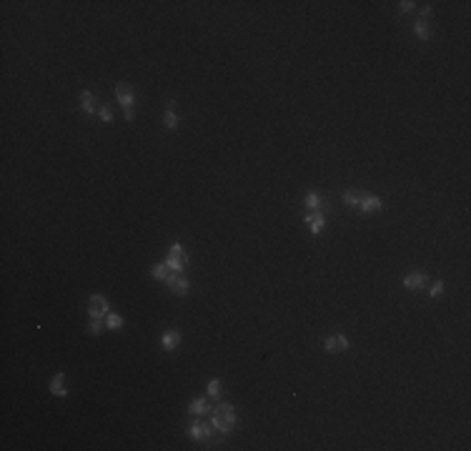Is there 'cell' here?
<instances>
[{
  "mask_svg": "<svg viewBox=\"0 0 471 451\" xmlns=\"http://www.w3.org/2000/svg\"><path fill=\"white\" fill-rule=\"evenodd\" d=\"M111 313V304H108V298L105 296H100V293H93L91 296V301H88V316L91 318H105Z\"/></svg>",
  "mask_w": 471,
  "mask_h": 451,
  "instance_id": "4",
  "label": "cell"
},
{
  "mask_svg": "<svg viewBox=\"0 0 471 451\" xmlns=\"http://www.w3.org/2000/svg\"><path fill=\"white\" fill-rule=\"evenodd\" d=\"M178 343H181V333L176 331V329L163 331V336H161V346H163V351H176V349H178Z\"/></svg>",
  "mask_w": 471,
  "mask_h": 451,
  "instance_id": "11",
  "label": "cell"
},
{
  "mask_svg": "<svg viewBox=\"0 0 471 451\" xmlns=\"http://www.w3.org/2000/svg\"><path fill=\"white\" fill-rule=\"evenodd\" d=\"M414 35H416L419 40L429 43V40H431V28H429V23H426V20H416V23H414Z\"/></svg>",
  "mask_w": 471,
  "mask_h": 451,
  "instance_id": "15",
  "label": "cell"
},
{
  "mask_svg": "<svg viewBox=\"0 0 471 451\" xmlns=\"http://www.w3.org/2000/svg\"><path fill=\"white\" fill-rule=\"evenodd\" d=\"M50 394L58 396V399H66L68 396V389H66V374L58 371L53 379H50Z\"/></svg>",
  "mask_w": 471,
  "mask_h": 451,
  "instance_id": "10",
  "label": "cell"
},
{
  "mask_svg": "<svg viewBox=\"0 0 471 451\" xmlns=\"http://www.w3.org/2000/svg\"><path fill=\"white\" fill-rule=\"evenodd\" d=\"M98 116H100L103 123H111V120H113V111H111V105H100V108H98Z\"/></svg>",
  "mask_w": 471,
  "mask_h": 451,
  "instance_id": "24",
  "label": "cell"
},
{
  "mask_svg": "<svg viewBox=\"0 0 471 451\" xmlns=\"http://www.w3.org/2000/svg\"><path fill=\"white\" fill-rule=\"evenodd\" d=\"M429 296L431 298H439V296H444V281L439 278V281H434V284L429 286Z\"/></svg>",
  "mask_w": 471,
  "mask_h": 451,
  "instance_id": "23",
  "label": "cell"
},
{
  "mask_svg": "<svg viewBox=\"0 0 471 451\" xmlns=\"http://www.w3.org/2000/svg\"><path fill=\"white\" fill-rule=\"evenodd\" d=\"M304 221L308 223V228H311V233H313V236L324 233V228H326V216L321 213V211H308Z\"/></svg>",
  "mask_w": 471,
  "mask_h": 451,
  "instance_id": "9",
  "label": "cell"
},
{
  "mask_svg": "<svg viewBox=\"0 0 471 451\" xmlns=\"http://www.w3.org/2000/svg\"><path fill=\"white\" fill-rule=\"evenodd\" d=\"M208 411H211V406H208V399H206V396H198V399H193L188 404L190 416H203V414H208Z\"/></svg>",
  "mask_w": 471,
  "mask_h": 451,
  "instance_id": "13",
  "label": "cell"
},
{
  "mask_svg": "<svg viewBox=\"0 0 471 451\" xmlns=\"http://www.w3.org/2000/svg\"><path fill=\"white\" fill-rule=\"evenodd\" d=\"M208 399H213V401H218V399H221V381L218 379L208 381Z\"/></svg>",
  "mask_w": 471,
  "mask_h": 451,
  "instance_id": "21",
  "label": "cell"
},
{
  "mask_svg": "<svg viewBox=\"0 0 471 451\" xmlns=\"http://www.w3.org/2000/svg\"><path fill=\"white\" fill-rule=\"evenodd\" d=\"M178 123H181V118H178L176 108H168V111H165V116H163L165 131H176V128H178Z\"/></svg>",
  "mask_w": 471,
  "mask_h": 451,
  "instance_id": "16",
  "label": "cell"
},
{
  "mask_svg": "<svg viewBox=\"0 0 471 451\" xmlns=\"http://www.w3.org/2000/svg\"><path fill=\"white\" fill-rule=\"evenodd\" d=\"M116 100H118V105L123 108V118H125V123H133V120H136V116H133L136 91H133L128 83H116Z\"/></svg>",
  "mask_w": 471,
  "mask_h": 451,
  "instance_id": "2",
  "label": "cell"
},
{
  "mask_svg": "<svg viewBox=\"0 0 471 451\" xmlns=\"http://www.w3.org/2000/svg\"><path fill=\"white\" fill-rule=\"evenodd\" d=\"M80 111L85 116H95V93L93 91H80Z\"/></svg>",
  "mask_w": 471,
  "mask_h": 451,
  "instance_id": "12",
  "label": "cell"
},
{
  "mask_svg": "<svg viewBox=\"0 0 471 451\" xmlns=\"http://www.w3.org/2000/svg\"><path fill=\"white\" fill-rule=\"evenodd\" d=\"M188 436L193 439V441L213 444V439H216V428H213V424L201 421V416H193V421H190V426H188Z\"/></svg>",
  "mask_w": 471,
  "mask_h": 451,
  "instance_id": "3",
  "label": "cell"
},
{
  "mask_svg": "<svg viewBox=\"0 0 471 451\" xmlns=\"http://www.w3.org/2000/svg\"><path fill=\"white\" fill-rule=\"evenodd\" d=\"M105 329H108V331H120V329H123V316L111 311V313L105 316Z\"/></svg>",
  "mask_w": 471,
  "mask_h": 451,
  "instance_id": "17",
  "label": "cell"
},
{
  "mask_svg": "<svg viewBox=\"0 0 471 451\" xmlns=\"http://www.w3.org/2000/svg\"><path fill=\"white\" fill-rule=\"evenodd\" d=\"M304 206H306V211H321L324 198H321L316 190H311V193H306V198H304Z\"/></svg>",
  "mask_w": 471,
  "mask_h": 451,
  "instance_id": "14",
  "label": "cell"
},
{
  "mask_svg": "<svg viewBox=\"0 0 471 451\" xmlns=\"http://www.w3.org/2000/svg\"><path fill=\"white\" fill-rule=\"evenodd\" d=\"M211 424H213V428H216V434L228 436V434L236 428V424H238V411H236V406L226 404V401L216 404L211 411Z\"/></svg>",
  "mask_w": 471,
  "mask_h": 451,
  "instance_id": "1",
  "label": "cell"
},
{
  "mask_svg": "<svg viewBox=\"0 0 471 451\" xmlns=\"http://www.w3.org/2000/svg\"><path fill=\"white\" fill-rule=\"evenodd\" d=\"M361 213H378L383 206H381V198L374 196V193H361V201H358V206H356Z\"/></svg>",
  "mask_w": 471,
  "mask_h": 451,
  "instance_id": "7",
  "label": "cell"
},
{
  "mask_svg": "<svg viewBox=\"0 0 471 451\" xmlns=\"http://www.w3.org/2000/svg\"><path fill=\"white\" fill-rule=\"evenodd\" d=\"M165 284L170 288V293H176V296H188L190 281L183 276V273H170V276L165 278Z\"/></svg>",
  "mask_w": 471,
  "mask_h": 451,
  "instance_id": "5",
  "label": "cell"
},
{
  "mask_svg": "<svg viewBox=\"0 0 471 451\" xmlns=\"http://www.w3.org/2000/svg\"><path fill=\"white\" fill-rule=\"evenodd\" d=\"M426 284H429V276L421 273V271H411L403 276V288L406 291H424Z\"/></svg>",
  "mask_w": 471,
  "mask_h": 451,
  "instance_id": "6",
  "label": "cell"
},
{
  "mask_svg": "<svg viewBox=\"0 0 471 451\" xmlns=\"http://www.w3.org/2000/svg\"><path fill=\"white\" fill-rule=\"evenodd\" d=\"M429 15H431V5H424L421 8V18H429Z\"/></svg>",
  "mask_w": 471,
  "mask_h": 451,
  "instance_id": "26",
  "label": "cell"
},
{
  "mask_svg": "<svg viewBox=\"0 0 471 451\" xmlns=\"http://www.w3.org/2000/svg\"><path fill=\"white\" fill-rule=\"evenodd\" d=\"M358 201H361V193H358V190H346V193H344V203H346V206H351V208H356V206H358Z\"/></svg>",
  "mask_w": 471,
  "mask_h": 451,
  "instance_id": "20",
  "label": "cell"
},
{
  "mask_svg": "<svg viewBox=\"0 0 471 451\" xmlns=\"http://www.w3.org/2000/svg\"><path fill=\"white\" fill-rule=\"evenodd\" d=\"M170 273H173V271H170V268L165 266V261H163V263H156V266L151 268V276H153L156 281H165V278H168Z\"/></svg>",
  "mask_w": 471,
  "mask_h": 451,
  "instance_id": "18",
  "label": "cell"
},
{
  "mask_svg": "<svg viewBox=\"0 0 471 451\" xmlns=\"http://www.w3.org/2000/svg\"><path fill=\"white\" fill-rule=\"evenodd\" d=\"M168 256H173V259H178L181 263H186V266H188V253L183 251V246H181V243H173V246H170V251H168Z\"/></svg>",
  "mask_w": 471,
  "mask_h": 451,
  "instance_id": "19",
  "label": "cell"
},
{
  "mask_svg": "<svg viewBox=\"0 0 471 451\" xmlns=\"http://www.w3.org/2000/svg\"><path fill=\"white\" fill-rule=\"evenodd\" d=\"M324 349H326L329 354H344V351L349 349V338H346L344 333H336V336H329V338L324 341Z\"/></svg>",
  "mask_w": 471,
  "mask_h": 451,
  "instance_id": "8",
  "label": "cell"
},
{
  "mask_svg": "<svg viewBox=\"0 0 471 451\" xmlns=\"http://www.w3.org/2000/svg\"><path fill=\"white\" fill-rule=\"evenodd\" d=\"M414 8H416V3H414V0H403V3H399V10H401V13H411Z\"/></svg>",
  "mask_w": 471,
  "mask_h": 451,
  "instance_id": "25",
  "label": "cell"
},
{
  "mask_svg": "<svg viewBox=\"0 0 471 451\" xmlns=\"http://www.w3.org/2000/svg\"><path fill=\"white\" fill-rule=\"evenodd\" d=\"M105 329V324H103V318H91V324H88V333H93V336H100Z\"/></svg>",
  "mask_w": 471,
  "mask_h": 451,
  "instance_id": "22",
  "label": "cell"
}]
</instances>
